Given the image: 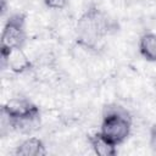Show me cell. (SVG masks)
Here are the masks:
<instances>
[{
  "label": "cell",
  "instance_id": "6da1fadb",
  "mask_svg": "<svg viewBox=\"0 0 156 156\" xmlns=\"http://www.w3.org/2000/svg\"><path fill=\"white\" fill-rule=\"evenodd\" d=\"M117 30L118 23L96 5L88 6L77 22L78 41L87 48H94L99 40Z\"/></svg>",
  "mask_w": 156,
  "mask_h": 156
},
{
  "label": "cell",
  "instance_id": "7a4b0ae2",
  "mask_svg": "<svg viewBox=\"0 0 156 156\" xmlns=\"http://www.w3.org/2000/svg\"><path fill=\"white\" fill-rule=\"evenodd\" d=\"M132 130V116L129 111L117 104H108L104 107L100 124V133L115 145L123 144Z\"/></svg>",
  "mask_w": 156,
  "mask_h": 156
},
{
  "label": "cell",
  "instance_id": "3957f363",
  "mask_svg": "<svg viewBox=\"0 0 156 156\" xmlns=\"http://www.w3.org/2000/svg\"><path fill=\"white\" fill-rule=\"evenodd\" d=\"M27 15L24 12H13L6 20L0 43V52L12 49H23L27 41Z\"/></svg>",
  "mask_w": 156,
  "mask_h": 156
},
{
  "label": "cell",
  "instance_id": "277c9868",
  "mask_svg": "<svg viewBox=\"0 0 156 156\" xmlns=\"http://www.w3.org/2000/svg\"><path fill=\"white\" fill-rule=\"evenodd\" d=\"M1 115L6 124L40 119L39 107L27 98H12L7 100L1 107Z\"/></svg>",
  "mask_w": 156,
  "mask_h": 156
},
{
  "label": "cell",
  "instance_id": "5b68a950",
  "mask_svg": "<svg viewBox=\"0 0 156 156\" xmlns=\"http://www.w3.org/2000/svg\"><path fill=\"white\" fill-rule=\"evenodd\" d=\"M2 67L10 68L13 73H24L32 69L33 65L23 49H12L6 52H0Z\"/></svg>",
  "mask_w": 156,
  "mask_h": 156
},
{
  "label": "cell",
  "instance_id": "8992f818",
  "mask_svg": "<svg viewBox=\"0 0 156 156\" xmlns=\"http://www.w3.org/2000/svg\"><path fill=\"white\" fill-rule=\"evenodd\" d=\"M48 154L45 144L41 139L30 136L24 139L16 146L15 155L16 156H45Z\"/></svg>",
  "mask_w": 156,
  "mask_h": 156
},
{
  "label": "cell",
  "instance_id": "52a82bcc",
  "mask_svg": "<svg viewBox=\"0 0 156 156\" xmlns=\"http://www.w3.org/2000/svg\"><path fill=\"white\" fill-rule=\"evenodd\" d=\"M88 141L93 151L98 156H116L117 155V145L107 140L100 132L88 135Z\"/></svg>",
  "mask_w": 156,
  "mask_h": 156
},
{
  "label": "cell",
  "instance_id": "ba28073f",
  "mask_svg": "<svg viewBox=\"0 0 156 156\" xmlns=\"http://www.w3.org/2000/svg\"><path fill=\"white\" fill-rule=\"evenodd\" d=\"M139 52L149 62H156V33H145L139 39Z\"/></svg>",
  "mask_w": 156,
  "mask_h": 156
},
{
  "label": "cell",
  "instance_id": "9c48e42d",
  "mask_svg": "<svg viewBox=\"0 0 156 156\" xmlns=\"http://www.w3.org/2000/svg\"><path fill=\"white\" fill-rule=\"evenodd\" d=\"M44 5L51 10H62L67 7L69 0H43Z\"/></svg>",
  "mask_w": 156,
  "mask_h": 156
},
{
  "label": "cell",
  "instance_id": "30bf717a",
  "mask_svg": "<svg viewBox=\"0 0 156 156\" xmlns=\"http://www.w3.org/2000/svg\"><path fill=\"white\" fill-rule=\"evenodd\" d=\"M150 147L154 152H156V124H154L150 129Z\"/></svg>",
  "mask_w": 156,
  "mask_h": 156
}]
</instances>
